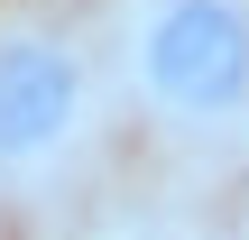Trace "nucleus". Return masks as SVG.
Here are the masks:
<instances>
[{"label": "nucleus", "instance_id": "nucleus-2", "mask_svg": "<svg viewBox=\"0 0 249 240\" xmlns=\"http://www.w3.org/2000/svg\"><path fill=\"white\" fill-rule=\"evenodd\" d=\"M111 65L46 9H0V194H65L111 129Z\"/></svg>", "mask_w": 249, "mask_h": 240}, {"label": "nucleus", "instance_id": "nucleus-1", "mask_svg": "<svg viewBox=\"0 0 249 240\" xmlns=\"http://www.w3.org/2000/svg\"><path fill=\"white\" fill-rule=\"evenodd\" d=\"M102 65L157 139H249V0H111Z\"/></svg>", "mask_w": 249, "mask_h": 240}]
</instances>
